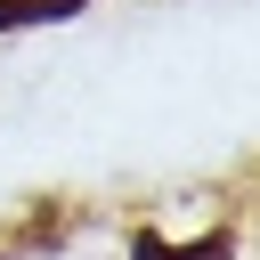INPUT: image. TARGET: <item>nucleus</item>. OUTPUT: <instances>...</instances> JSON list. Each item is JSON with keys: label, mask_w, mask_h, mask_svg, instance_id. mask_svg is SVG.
I'll return each instance as SVG.
<instances>
[{"label": "nucleus", "mask_w": 260, "mask_h": 260, "mask_svg": "<svg viewBox=\"0 0 260 260\" xmlns=\"http://www.w3.org/2000/svg\"><path fill=\"white\" fill-rule=\"evenodd\" d=\"M89 0H0V32H24V24H65L81 16Z\"/></svg>", "instance_id": "1"}, {"label": "nucleus", "mask_w": 260, "mask_h": 260, "mask_svg": "<svg viewBox=\"0 0 260 260\" xmlns=\"http://www.w3.org/2000/svg\"><path fill=\"white\" fill-rule=\"evenodd\" d=\"M138 260H228V236H203V244H187V252H162L154 236H138Z\"/></svg>", "instance_id": "2"}]
</instances>
